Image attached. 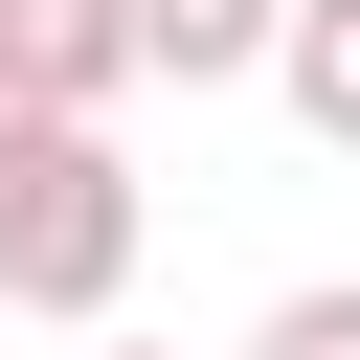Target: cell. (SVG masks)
<instances>
[{"instance_id": "cell-1", "label": "cell", "mask_w": 360, "mask_h": 360, "mask_svg": "<svg viewBox=\"0 0 360 360\" xmlns=\"http://www.w3.org/2000/svg\"><path fill=\"white\" fill-rule=\"evenodd\" d=\"M112 292H135V158L0 90V315H112Z\"/></svg>"}, {"instance_id": "cell-2", "label": "cell", "mask_w": 360, "mask_h": 360, "mask_svg": "<svg viewBox=\"0 0 360 360\" xmlns=\"http://www.w3.org/2000/svg\"><path fill=\"white\" fill-rule=\"evenodd\" d=\"M0 90L22 112H112L135 90V0H0Z\"/></svg>"}, {"instance_id": "cell-3", "label": "cell", "mask_w": 360, "mask_h": 360, "mask_svg": "<svg viewBox=\"0 0 360 360\" xmlns=\"http://www.w3.org/2000/svg\"><path fill=\"white\" fill-rule=\"evenodd\" d=\"M270 90H292V135L360 158V0H270Z\"/></svg>"}, {"instance_id": "cell-4", "label": "cell", "mask_w": 360, "mask_h": 360, "mask_svg": "<svg viewBox=\"0 0 360 360\" xmlns=\"http://www.w3.org/2000/svg\"><path fill=\"white\" fill-rule=\"evenodd\" d=\"M135 68H180V90H248V68H270V0H135Z\"/></svg>"}, {"instance_id": "cell-5", "label": "cell", "mask_w": 360, "mask_h": 360, "mask_svg": "<svg viewBox=\"0 0 360 360\" xmlns=\"http://www.w3.org/2000/svg\"><path fill=\"white\" fill-rule=\"evenodd\" d=\"M248 360H360V292H270V338Z\"/></svg>"}]
</instances>
